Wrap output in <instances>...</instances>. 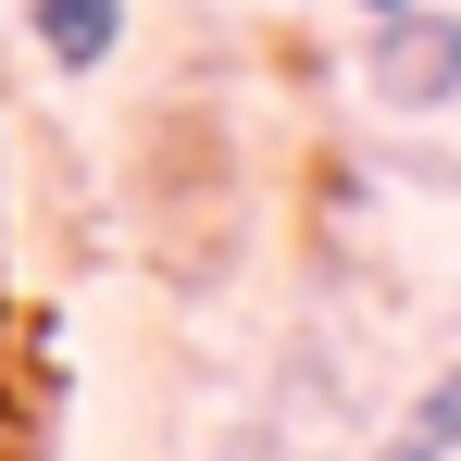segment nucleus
I'll use <instances>...</instances> for the list:
<instances>
[{
	"mask_svg": "<svg viewBox=\"0 0 461 461\" xmlns=\"http://www.w3.org/2000/svg\"><path fill=\"white\" fill-rule=\"evenodd\" d=\"M362 76H375L386 113H449V100H461V13H449V0H399V13H375Z\"/></svg>",
	"mask_w": 461,
	"mask_h": 461,
	"instance_id": "nucleus-1",
	"label": "nucleus"
},
{
	"mask_svg": "<svg viewBox=\"0 0 461 461\" xmlns=\"http://www.w3.org/2000/svg\"><path fill=\"white\" fill-rule=\"evenodd\" d=\"M25 25L50 50V76H100L125 50V0H25Z\"/></svg>",
	"mask_w": 461,
	"mask_h": 461,
	"instance_id": "nucleus-2",
	"label": "nucleus"
},
{
	"mask_svg": "<svg viewBox=\"0 0 461 461\" xmlns=\"http://www.w3.org/2000/svg\"><path fill=\"white\" fill-rule=\"evenodd\" d=\"M386 461H461V375H437L424 399H411V424H399Z\"/></svg>",
	"mask_w": 461,
	"mask_h": 461,
	"instance_id": "nucleus-3",
	"label": "nucleus"
},
{
	"mask_svg": "<svg viewBox=\"0 0 461 461\" xmlns=\"http://www.w3.org/2000/svg\"><path fill=\"white\" fill-rule=\"evenodd\" d=\"M362 13H399V0H362Z\"/></svg>",
	"mask_w": 461,
	"mask_h": 461,
	"instance_id": "nucleus-4",
	"label": "nucleus"
}]
</instances>
